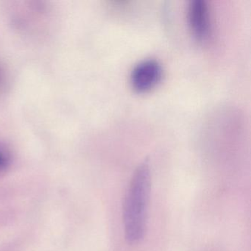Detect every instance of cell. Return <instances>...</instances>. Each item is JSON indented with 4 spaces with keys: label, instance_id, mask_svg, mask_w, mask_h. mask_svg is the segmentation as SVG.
<instances>
[{
    "label": "cell",
    "instance_id": "obj_1",
    "mask_svg": "<svg viewBox=\"0 0 251 251\" xmlns=\"http://www.w3.org/2000/svg\"><path fill=\"white\" fill-rule=\"evenodd\" d=\"M151 189V170L143 163L132 177L123 206L125 236L129 243H138L145 236Z\"/></svg>",
    "mask_w": 251,
    "mask_h": 251
},
{
    "label": "cell",
    "instance_id": "obj_2",
    "mask_svg": "<svg viewBox=\"0 0 251 251\" xmlns=\"http://www.w3.org/2000/svg\"><path fill=\"white\" fill-rule=\"evenodd\" d=\"M161 76V64L155 59H145L135 66L130 75V80L135 89L146 91L155 86Z\"/></svg>",
    "mask_w": 251,
    "mask_h": 251
},
{
    "label": "cell",
    "instance_id": "obj_3",
    "mask_svg": "<svg viewBox=\"0 0 251 251\" xmlns=\"http://www.w3.org/2000/svg\"><path fill=\"white\" fill-rule=\"evenodd\" d=\"M188 20L194 36L200 40L208 37L211 29L209 8L205 0H192L188 8Z\"/></svg>",
    "mask_w": 251,
    "mask_h": 251
},
{
    "label": "cell",
    "instance_id": "obj_4",
    "mask_svg": "<svg viewBox=\"0 0 251 251\" xmlns=\"http://www.w3.org/2000/svg\"><path fill=\"white\" fill-rule=\"evenodd\" d=\"M9 161V154L4 147L0 145V170L5 168Z\"/></svg>",
    "mask_w": 251,
    "mask_h": 251
},
{
    "label": "cell",
    "instance_id": "obj_5",
    "mask_svg": "<svg viewBox=\"0 0 251 251\" xmlns=\"http://www.w3.org/2000/svg\"><path fill=\"white\" fill-rule=\"evenodd\" d=\"M5 80V73H4L3 69L0 66V87H2V84Z\"/></svg>",
    "mask_w": 251,
    "mask_h": 251
}]
</instances>
